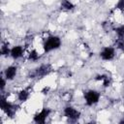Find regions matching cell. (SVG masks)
Here are the masks:
<instances>
[{
	"instance_id": "8",
	"label": "cell",
	"mask_w": 124,
	"mask_h": 124,
	"mask_svg": "<svg viewBox=\"0 0 124 124\" xmlns=\"http://www.w3.org/2000/svg\"><path fill=\"white\" fill-rule=\"evenodd\" d=\"M17 71L18 70L16 65H10L5 68V70L3 72V76L8 81H12L16 78V77L17 75Z\"/></svg>"
},
{
	"instance_id": "4",
	"label": "cell",
	"mask_w": 124,
	"mask_h": 124,
	"mask_svg": "<svg viewBox=\"0 0 124 124\" xmlns=\"http://www.w3.org/2000/svg\"><path fill=\"white\" fill-rule=\"evenodd\" d=\"M52 72V68L49 64H41L37 68H35L32 72L29 74L30 78H42L46 76H48Z\"/></svg>"
},
{
	"instance_id": "5",
	"label": "cell",
	"mask_w": 124,
	"mask_h": 124,
	"mask_svg": "<svg viewBox=\"0 0 124 124\" xmlns=\"http://www.w3.org/2000/svg\"><path fill=\"white\" fill-rule=\"evenodd\" d=\"M63 115L69 121H78L81 116V112L75 107L68 105L63 108Z\"/></svg>"
},
{
	"instance_id": "1",
	"label": "cell",
	"mask_w": 124,
	"mask_h": 124,
	"mask_svg": "<svg viewBox=\"0 0 124 124\" xmlns=\"http://www.w3.org/2000/svg\"><path fill=\"white\" fill-rule=\"evenodd\" d=\"M62 40L57 35H49L43 42V49L45 53L54 51L61 47Z\"/></svg>"
},
{
	"instance_id": "14",
	"label": "cell",
	"mask_w": 124,
	"mask_h": 124,
	"mask_svg": "<svg viewBox=\"0 0 124 124\" xmlns=\"http://www.w3.org/2000/svg\"><path fill=\"white\" fill-rule=\"evenodd\" d=\"M113 31H114L115 35L117 36V38H124V24L114 27Z\"/></svg>"
},
{
	"instance_id": "15",
	"label": "cell",
	"mask_w": 124,
	"mask_h": 124,
	"mask_svg": "<svg viewBox=\"0 0 124 124\" xmlns=\"http://www.w3.org/2000/svg\"><path fill=\"white\" fill-rule=\"evenodd\" d=\"M114 46L115 48L124 52V38H117L114 41Z\"/></svg>"
},
{
	"instance_id": "3",
	"label": "cell",
	"mask_w": 124,
	"mask_h": 124,
	"mask_svg": "<svg viewBox=\"0 0 124 124\" xmlns=\"http://www.w3.org/2000/svg\"><path fill=\"white\" fill-rule=\"evenodd\" d=\"M101 93L96 89H87L83 92V101L87 107H93L100 102Z\"/></svg>"
},
{
	"instance_id": "11",
	"label": "cell",
	"mask_w": 124,
	"mask_h": 124,
	"mask_svg": "<svg viewBox=\"0 0 124 124\" xmlns=\"http://www.w3.org/2000/svg\"><path fill=\"white\" fill-rule=\"evenodd\" d=\"M60 8L63 11L71 12L75 9V4L71 0H61L60 1Z\"/></svg>"
},
{
	"instance_id": "12",
	"label": "cell",
	"mask_w": 124,
	"mask_h": 124,
	"mask_svg": "<svg viewBox=\"0 0 124 124\" xmlns=\"http://www.w3.org/2000/svg\"><path fill=\"white\" fill-rule=\"evenodd\" d=\"M40 58H41V55H40V53L37 51V49H31V50L29 51L28 55H27V59H28L30 62H32V63H35V62L39 61Z\"/></svg>"
},
{
	"instance_id": "9",
	"label": "cell",
	"mask_w": 124,
	"mask_h": 124,
	"mask_svg": "<svg viewBox=\"0 0 124 124\" xmlns=\"http://www.w3.org/2000/svg\"><path fill=\"white\" fill-rule=\"evenodd\" d=\"M24 54V47L21 45H16L13 47H11V53L10 56L14 59V60H17L19 58H21Z\"/></svg>"
},
{
	"instance_id": "7",
	"label": "cell",
	"mask_w": 124,
	"mask_h": 124,
	"mask_svg": "<svg viewBox=\"0 0 124 124\" xmlns=\"http://www.w3.org/2000/svg\"><path fill=\"white\" fill-rule=\"evenodd\" d=\"M50 114H51V109L49 108H43L40 111H38L37 113L34 114L33 121L38 124L46 123V119L50 116Z\"/></svg>"
},
{
	"instance_id": "16",
	"label": "cell",
	"mask_w": 124,
	"mask_h": 124,
	"mask_svg": "<svg viewBox=\"0 0 124 124\" xmlns=\"http://www.w3.org/2000/svg\"><path fill=\"white\" fill-rule=\"evenodd\" d=\"M102 84H103V87H105V88L106 87H108L111 84V78L108 75H106V77L102 80Z\"/></svg>"
},
{
	"instance_id": "18",
	"label": "cell",
	"mask_w": 124,
	"mask_h": 124,
	"mask_svg": "<svg viewBox=\"0 0 124 124\" xmlns=\"http://www.w3.org/2000/svg\"><path fill=\"white\" fill-rule=\"evenodd\" d=\"M7 81H8V80L4 78V76H2V77H1V86H0L1 91H2V92H3V91H4V89H5V86H6Z\"/></svg>"
},
{
	"instance_id": "2",
	"label": "cell",
	"mask_w": 124,
	"mask_h": 124,
	"mask_svg": "<svg viewBox=\"0 0 124 124\" xmlns=\"http://www.w3.org/2000/svg\"><path fill=\"white\" fill-rule=\"evenodd\" d=\"M0 108L2 109V111L9 117L12 118L16 115L17 109H18V106L15 103H12L8 100L7 97L2 96L1 98V102H0Z\"/></svg>"
},
{
	"instance_id": "13",
	"label": "cell",
	"mask_w": 124,
	"mask_h": 124,
	"mask_svg": "<svg viewBox=\"0 0 124 124\" xmlns=\"http://www.w3.org/2000/svg\"><path fill=\"white\" fill-rule=\"evenodd\" d=\"M0 53H1V55L4 56V57L10 56L11 48L9 47L8 44H2V46H1V49H0Z\"/></svg>"
},
{
	"instance_id": "6",
	"label": "cell",
	"mask_w": 124,
	"mask_h": 124,
	"mask_svg": "<svg viewBox=\"0 0 124 124\" xmlns=\"http://www.w3.org/2000/svg\"><path fill=\"white\" fill-rule=\"evenodd\" d=\"M116 54V50H115V46H104L100 52H99V57L103 60V61H111L114 59Z\"/></svg>"
},
{
	"instance_id": "10",
	"label": "cell",
	"mask_w": 124,
	"mask_h": 124,
	"mask_svg": "<svg viewBox=\"0 0 124 124\" xmlns=\"http://www.w3.org/2000/svg\"><path fill=\"white\" fill-rule=\"evenodd\" d=\"M30 90L28 88H22L16 93V99L19 103H24L30 98Z\"/></svg>"
},
{
	"instance_id": "17",
	"label": "cell",
	"mask_w": 124,
	"mask_h": 124,
	"mask_svg": "<svg viewBox=\"0 0 124 124\" xmlns=\"http://www.w3.org/2000/svg\"><path fill=\"white\" fill-rule=\"evenodd\" d=\"M115 10H120V11H124V0H117L115 6H114Z\"/></svg>"
}]
</instances>
